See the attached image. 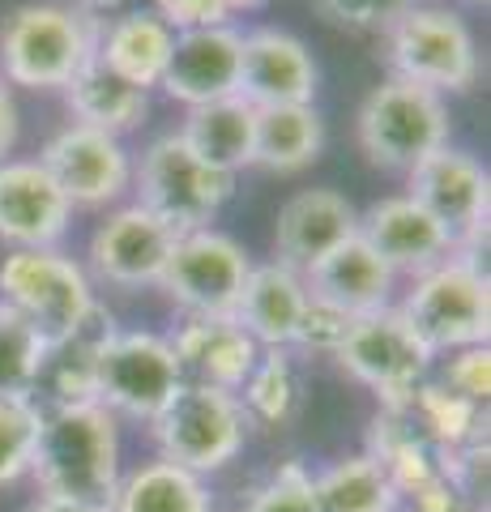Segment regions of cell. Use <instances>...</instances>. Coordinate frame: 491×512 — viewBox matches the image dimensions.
Masks as SVG:
<instances>
[{
	"mask_svg": "<svg viewBox=\"0 0 491 512\" xmlns=\"http://www.w3.org/2000/svg\"><path fill=\"white\" fill-rule=\"evenodd\" d=\"M406 325L432 355H453L466 346H487L491 333V286L474 256L453 252L410 282L402 299Z\"/></svg>",
	"mask_w": 491,
	"mask_h": 512,
	"instance_id": "obj_3",
	"label": "cell"
},
{
	"mask_svg": "<svg viewBox=\"0 0 491 512\" xmlns=\"http://www.w3.org/2000/svg\"><path fill=\"white\" fill-rule=\"evenodd\" d=\"M304 308H308V286L295 269L278 261L252 265L240 303H235V325L261 350H291Z\"/></svg>",
	"mask_w": 491,
	"mask_h": 512,
	"instance_id": "obj_22",
	"label": "cell"
},
{
	"mask_svg": "<svg viewBox=\"0 0 491 512\" xmlns=\"http://www.w3.org/2000/svg\"><path fill=\"white\" fill-rule=\"evenodd\" d=\"M393 282H398V274L363 244L359 231L346 239V244H338L329 256H321V261L304 274L308 295L321 299V303H334V308H342L346 316H368V312L389 308Z\"/></svg>",
	"mask_w": 491,
	"mask_h": 512,
	"instance_id": "obj_21",
	"label": "cell"
},
{
	"mask_svg": "<svg viewBox=\"0 0 491 512\" xmlns=\"http://www.w3.org/2000/svg\"><path fill=\"white\" fill-rule=\"evenodd\" d=\"M449 393L466 397L474 406H487L491 397V350L487 346H466V350H453V359L440 376Z\"/></svg>",
	"mask_w": 491,
	"mask_h": 512,
	"instance_id": "obj_36",
	"label": "cell"
},
{
	"mask_svg": "<svg viewBox=\"0 0 491 512\" xmlns=\"http://www.w3.org/2000/svg\"><path fill=\"white\" fill-rule=\"evenodd\" d=\"M248 269H252L248 252L231 235L201 227V231H184L176 239L158 286L188 316H235Z\"/></svg>",
	"mask_w": 491,
	"mask_h": 512,
	"instance_id": "obj_12",
	"label": "cell"
},
{
	"mask_svg": "<svg viewBox=\"0 0 491 512\" xmlns=\"http://www.w3.org/2000/svg\"><path fill=\"white\" fill-rule=\"evenodd\" d=\"M124 0H82L77 9H86V13H107V9H120Z\"/></svg>",
	"mask_w": 491,
	"mask_h": 512,
	"instance_id": "obj_41",
	"label": "cell"
},
{
	"mask_svg": "<svg viewBox=\"0 0 491 512\" xmlns=\"http://www.w3.org/2000/svg\"><path fill=\"white\" fill-rule=\"evenodd\" d=\"M99 18L73 5H18L0 26V69L5 82L26 90H65L94 60Z\"/></svg>",
	"mask_w": 491,
	"mask_h": 512,
	"instance_id": "obj_2",
	"label": "cell"
},
{
	"mask_svg": "<svg viewBox=\"0 0 491 512\" xmlns=\"http://www.w3.org/2000/svg\"><path fill=\"white\" fill-rule=\"evenodd\" d=\"M39 167L52 175L69 205H112L133 184V163L124 141L86 124H69L47 141Z\"/></svg>",
	"mask_w": 491,
	"mask_h": 512,
	"instance_id": "obj_13",
	"label": "cell"
},
{
	"mask_svg": "<svg viewBox=\"0 0 491 512\" xmlns=\"http://www.w3.org/2000/svg\"><path fill=\"white\" fill-rule=\"evenodd\" d=\"M150 431H154V444L163 453V461L205 478L240 457L248 423H244V410L235 402V393L184 380L171 393V402L154 414Z\"/></svg>",
	"mask_w": 491,
	"mask_h": 512,
	"instance_id": "obj_7",
	"label": "cell"
},
{
	"mask_svg": "<svg viewBox=\"0 0 491 512\" xmlns=\"http://www.w3.org/2000/svg\"><path fill=\"white\" fill-rule=\"evenodd\" d=\"M325 146V120L312 103L295 107H257L252 124V167L274 175H295L312 167Z\"/></svg>",
	"mask_w": 491,
	"mask_h": 512,
	"instance_id": "obj_24",
	"label": "cell"
},
{
	"mask_svg": "<svg viewBox=\"0 0 491 512\" xmlns=\"http://www.w3.org/2000/svg\"><path fill=\"white\" fill-rule=\"evenodd\" d=\"M299 393H304V384H299V367L291 359V350H261L248 380L235 393V402H240L248 427L282 431L295 419Z\"/></svg>",
	"mask_w": 491,
	"mask_h": 512,
	"instance_id": "obj_28",
	"label": "cell"
},
{
	"mask_svg": "<svg viewBox=\"0 0 491 512\" xmlns=\"http://www.w3.org/2000/svg\"><path fill=\"white\" fill-rule=\"evenodd\" d=\"M359 239L393 274H410V278L427 274L432 265L453 256L445 227L410 197H385L368 214H359Z\"/></svg>",
	"mask_w": 491,
	"mask_h": 512,
	"instance_id": "obj_19",
	"label": "cell"
},
{
	"mask_svg": "<svg viewBox=\"0 0 491 512\" xmlns=\"http://www.w3.org/2000/svg\"><path fill=\"white\" fill-rule=\"evenodd\" d=\"M171 43H176V30L158 18V13L137 9V13H124V18L99 26L94 60H99L103 69H112L116 77H124L129 86L150 94L167 73Z\"/></svg>",
	"mask_w": 491,
	"mask_h": 512,
	"instance_id": "obj_23",
	"label": "cell"
},
{
	"mask_svg": "<svg viewBox=\"0 0 491 512\" xmlns=\"http://www.w3.org/2000/svg\"><path fill=\"white\" fill-rule=\"evenodd\" d=\"M398 512H479L470 500L453 491V483H440L432 491H419L410 495V500H398Z\"/></svg>",
	"mask_w": 491,
	"mask_h": 512,
	"instance_id": "obj_38",
	"label": "cell"
},
{
	"mask_svg": "<svg viewBox=\"0 0 491 512\" xmlns=\"http://www.w3.org/2000/svg\"><path fill=\"white\" fill-rule=\"evenodd\" d=\"M359 231V210L334 188H304L278 210L274 222V261L295 269L299 278L346 244Z\"/></svg>",
	"mask_w": 491,
	"mask_h": 512,
	"instance_id": "obj_18",
	"label": "cell"
},
{
	"mask_svg": "<svg viewBox=\"0 0 491 512\" xmlns=\"http://www.w3.org/2000/svg\"><path fill=\"white\" fill-rule=\"evenodd\" d=\"M167 342L188 384H210L223 393H240L261 355V346L235 325V316H188Z\"/></svg>",
	"mask_w": 491,
	"mask_h": 512,
	"instance_id": "obj_20",
	"label": "cell"
},
{
	"mask_svg": "<svg viewBox=\"0 0 491 512\" xmlns=\"http://www.w3.org/2000/svg\"><path fill=\"white\" fill-rule=\"evenodd\" d=\"M107 512H214V504L201 474L158 457L120 478Z\"/></svg>",
	"mask_w": 491,
	"mask_h": 512,
	"instance_id": "obj_27",
	"label": "cell"
},
{
	"mask_svg": "<svg viewBox=\"0 0 491 512\" xmlns=\"http://www.w3.org/2000/svg\"><path fill=\"white\" fill-rule=\"evenodd\" d=\"M410 175V201H419L440 227H445L453 252L474 256L487 248V210H491V175L479 158L440 146L427 154Z\"/></svg>",
	"mask_w": 491,
	"mask_h": 512,
	"instance_id": "obj_10",
	"label": "cell"
},
{
	"mask_svg": "<svg viewBox=\"0 0 491 512\" xmlns=\"http://www.w3.org/2000/svg\"><path fill=\"white\" fill-rule=\"evenodd\" d=\"M240 512H321L316 508V483L304 461H282L265 483L248 495Z\"/></svg>",
	"mask_w": 491,
	"mask_h": 512,
	"instance_id": "obj_33",
	"label": "cell"
},
{
	"mask_svg": "<svg viewBox=\"0 0 491 512\" xmlns=\"http://www.w3.org/2000/svg\"><path fill=\"white\" fill-rule=\"evenodd\" d=\"M150 13H158L171 30H201V26H227L223 0H150Z\"/></svg>",
	"mask_w": 491,
	"mask_h": 512,
	"instance_id": "obj_37",
	"label": "cell"
},
{
	"mask_svg": "<svg viewBox=\"0 0 491 512\" xmlns=\"http://www.w3.org/2000/svg\"><path fill=\"white\" fill-rule=\"evenodd\" d=\"M43 410L35 397H0V487L30 474Z\"/></svg>",
	"mask_w": 491,
	"mask_h": 512,
	"instance_id": "obj_32",
	"label": "cell"
},
{
	"mask_svg": "<svg viewBox=\"0 0 491 512\" xmlns=\"http://www.w3.org/2000/svg\"><path fill=\"white\" fill-rule=\"evenodd\" d=\"M65 107L73 111V124H86V128H99V133L120 137L146 120L150 94L129 86L112 69H103L99 60H90L65 86Z\"/></svg>",
	"mask_w": 491,
	"mask_h": 512,
	"instance_id": "obj_26",
	"label": "cell"
},
{
	"mask_svg": "<svg viewBox=\"0 0 491 512\" xmlns=\"http://www.w3.org/2000/svg\"><path fill=\"white\" fill-rule=\"evenodd\" d=\"M359 146L372 167L415 171L427 154L449 146V107L440 94L389 77L359 107Z\"/></svg>",
	"mask_w": 491,
	"mask_h": 512,
	"instance_id": "obj_6",
	"label": "cell"
},
{
	"mask_svg": "<svg viewBox=\"0 0 491 512\" xmlns=\"http://www.w3.org/2000/svg\"><path fill=\"white\" fill-rule=\"evenodd\" d=\"M13 141H18V103H13L5 77H0V158L13 150Z\"/></svg>",
	"mask_w": 491,
	"mask_h": 512,
	"instance_id": "obj_39",
	"label": "cell"
},
{
	"mask_svg": "<svg viewBox=\"0 0 491 512\" xmlns=\"http://www.w3.org/2000/svg\"><path fill=\"white\" fill-rule=\"evenodd\" d=\"M385 60L393 77L415 82L440 99L470 90L479 77V47L470 26L440 5H410L385 30Z\"/></svg>",
	"mask_w": 491,
	"mask_h": 512,
	"instance_id": "obj_5",
	"label": "cell"
},
{
	"mask_svg": "<svg viewBox=\"0 0 491 512\" xmlns=\"http://www.w3.org/2000/svg\"><path fill=\"white\" fill-rule=\"evenodd\" d=\"M415 0H312L329 26L355 30V35H385Z\"/></svg>",
	"mask_w": 491,
	"mask_h": 512,
	"instance_id": "obj_34",
	"label": "cell"
},
{
	"mask_svg": "<svg viewBox=\"0 0 491 512\" xmlns=\"http://www.w3.org/2000/svg\"><path fill=\"white\" fill-rule=\"evenodd\" d=\"M176 239L180 231H171L146 205H124V210L107 214L99 231L90 235V265L103 282L124 286V291L158 286Z\"/></svg>",
	"mask_w": 491,
	"mask_h": 512,
	"instance_id": "obj_14",
	"label": "cell"
},
{
	"mask_svg": "<svg viewBox=\"0 0 491 512\" xmlns=\"http://www.w3.org/2000/svg\"><path fill=\"white\" fill-rule=\"evenodd\" d=\"M355 316H346L342 308L334 303H321L308 295V308L299 316V329H295V342L291 346H304V350H316V355H338V346L346 342V333H351Z\"/></svg>",
	"mask_w": 491,
	"mask_h": 512,
	"instance_id": "obj_35",
	"label": "cell"
},
{
	"mask_svg": "<svg viewBox=\"0 0 491 512\" xmlns=\"http://www.w3.org/2000/svg\"><path fill=\"white\" fill-rule=\"evenodd\" d=\"M43 342L30 325L0 303V397H30L43 367Z\"/></svg>",
	"mask_w": 491,
	"mask_h": 512,
	"instance_id": "obj_31",
	"label": "cell"
},
{
	"mask_svg": "<svg viewBox=\"0 0 491 512\" xmlns=\"http://www.w3.org/2000/svg\"><path fill=\"white\" fill-rule=\"evenodd\" d=\"M73 205L39 158H5L0 163V239L13 248H56L69 231Z\"/></svg>",
	"mask_w": 491,
	"mask_h": 512,
	"instance_id": "obj_17",
	"label": "cell"
},
{
	"mask_svg": "<svg viewBox=\"0 0 491 512\" xmlns=\"http://www.w3.org/2000/svg\"><path fill=\"white\" fill-rule=\"evenodd\" d=\"M252 124H257V107L235 94V99L188 107L180 137L205 167L235 175L240 167H252Z\"/></svg>",
	"mask_w": 491,
	"mask_h": 512,
	"instance_id": "obj_25",
	"label": "cell"
},
{
	"mask_svg": "<svg viewBox=\"0 0 491 512\" xmlns=\"http://www.w3.org/2000/svg\"><path fill=\"white\" fill-rule=\"evenodd\" d=\"M240 30L231 26H201L176 30L163 86L184 107H205L218 99H235L240 86Z\"/></svg>",
	"mask_w": 491,
	"mask_h": 512,
	"instance_id": "obj_16",
	"label": "cell"
},
{
	"mask_svg": "<svg viewBox=\"0 0 491 512\" xmlns=\"http://www.w3.org/2000/svg\"><path fill=\"white\" fill-rule=\"evenodd\" d=\"M30 474L43 495L112 508L120 487V427L99 402L43 406Z\"/></svg>",
	"mask_w": 491,
	"mask_h": 512,
	"instance_id": "obj_1",
	"label": "cell"
},
{
	"mask_svg": "<svg viewBox=\"0 0 491 512\" xmlns=\"http://www.w3.org/2000/svg\"><path fill=\"white\" fill-rule=\"evenodd\" d=\"M248 107H295L316 99V60L287 30H252L240 39V86Z\"/></svg>",
	"mask_w": 491,
	"mask_h": 512,
	"instance_id": "obj_15",
	"label": "cell"
},
{
	"mask_svg": "<svg viewBox=\"0 0 491 512\" xmlns=\"http://www.w3.org/2000/svg\"><path fill=\"white\" fill-rule=\"evenodd\" d=\"M312 483L321 512H398V491L368 453L334 461L329 470L312 474Z\"/></svg>",
	"mask_w": 491,
	"mask_h": 512,
	"instance_id": "obj_29",
	"label": "cell"
},
{
	"mask_svg": "<svg viewBox=\"0 0 491 512\" xmlns=\"http://www.w3.org/2000/svg\"><path fill=\"white\" fill-rule=\"evenodd\" d=\"M0 303L18 312L43 346H56L82 329L99 299L73 256L56 248H13L0 261Z\"/></svg>",
	"mask_w": 491,
	"mask_h": 512,
	"instance_id": "obj_4",
	"label": "cell"
},
{
	"mask_svg": "<svg viewBox=\"0 0 491 512\" xmlns=\"http://www.w3.org/2000/svg\"><path fill=\"white\" fill-rule=\"evenodd\" d=\"M223 5H227V13H235V9H257L261 0H223Z\"/></svg>",
	"mask_w": 491,
	"mask_h": 512,
	"instance_id": "obj_42",
	"label": "cell"
},
{
	"mask_svg": "<svg viewBox=\"0 0 491 512\" xmlns=\"http://www.w3.org/2000/svg\"><path fill=\"white\" fill-rule=\"evenodd\" d=\"M334 359L346 376L376 393V402H393V397H406L415 384L427 380L436 355L415 338V329L406 325L398 308H380L355 316Z\"/></svg>",
	"mask_w": 491,
	"mask_h": 512,
	"instance_id": "obj_11",
	"label": "cell"
},
{
	"mask_svg": "<svg viewBox=\"0 0 491 512\" xmlns=\"http://www.w3.org/2000/svg\"><path fill=\"white\" fill-rule=\"evenodd\" d=\"M26 512H107V508H90V504H77V500H60V495H39Z\"/></svg>",
	"mask_w": 491,
	"mask_h": 512,
	"instance_id": "obj_40",
	"label": "cell"
},
{
	"mask_svg": "<svg viewBox=\"0 0 491 512\" xmlns=\"http://www.w3.org/2000/svg\"><path fill=\"white\" fill-rule=\"evenodd\" d=\"M235 192V175L205 167L184 146L180 133L158 137L141 154L137 167V205H146L154 218H163L171 231H201L223 210Z\"/></svg>",
	"mask_w": 491,
	"mask_h": 512,
	"instance_id": "obj_8",
	"label": "cell"
},
{
	"mask_svg": "<svg viewBox=\"0 0 491 512\" xmlns=\"http://www.w3.org/2000/svg\"><path fill=\"white\" fill-rule=\"evenodd\" d=\"M180 384L171 342L146 329H116L94 359V402L137 423H154Z\"/></svg>",
	"mask_w": 491,
	"mask_h": 512,
	"instance_id": "obj_9",
	"label": "cell"
},
{
	"mask_svg": "<svg viewBox=\"0 0 491 512\" xmlns=\"http://www.w3.org/2000/svg\"><path fill=\"white\" fill-rule=\"evenodd\" d=\"M402 406L410 410V419L419 423L423 436L432 444H440L445 453L487 436V406H474V402H466V397L449 393L440 380L415 384V389L402 397Z\"/></svg>",
	"mask_w": 491,
	"mask_h": 512,
	"instance_id": "obj_30",
	"label": "cell"
}]
</instances>
